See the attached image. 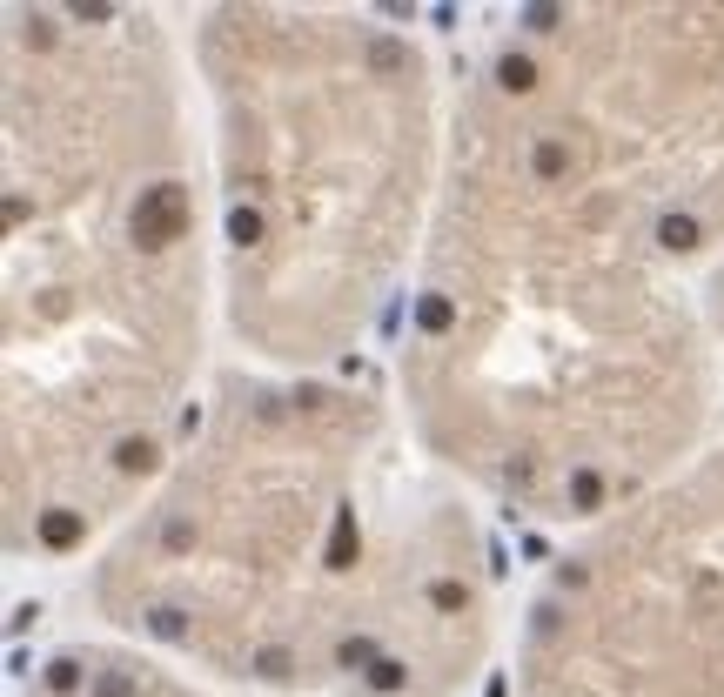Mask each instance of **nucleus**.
<instances>
[{"mask_svg": "<svg viewBox=\"0 0 724 697\" xmlns=\"http://www.w3.org/2000/svg\"><path fill=\"white\" fill-rule=\"evenodd\" d=\"M483 81L403 376L443 463L597 517L704 416L651 269L724 235V14H557Z\"/></svg>", "mask_w": 724, "mask_h": 697, "instance_id": "nucleus-1", "label": "nucleus"}, {"mask_svg": "<svg viewBox=\"0 0 724 697\" xmlns=\"http://www.w3.org/2000/svg\"><path fill=\"white\" fill-rule=\"evenodd\" d=\"M7 510L68 550L161 463L202 336V202L148 14H14Z\"/></svg>", "mask_w": 724, "mask_h": 697, "instance_id": "nucleus-2", "label": "nucleus"}, {"mask_svg": "<svg viewBox=\"0 0 724 697\" xmlns=\"http://www.w3.org/2000/svg\"><path fill=\"white\" fill-rule=\"evenodd\" d=\"M228 302L269 356H336L403 262L423 188V68L376 21L215 14Z\"/></svg>", "mask_w": 724, "mask_h": 697, "instance_id": "nucleus-4", "label": "nucleus"}, {"mask_svg": "<svg viewBox=\"0 0 724 697\" xmlns=\"http://www.w3.org/2000/svg\"><path fill=\"white\" fill-rule=\"evenodd\" d=\"M564 557L530 617V697H724V456Z\"/></svg>", "mask_w": 724, "mask_h": 697, "instance_id": "nucleus-5", "label": "nucleus"}, {"mask_svg": "<svg viewBox=\"0 0 724 697\" xmlns=\"http://www.w3.org/2000/svg\"><path fill=\"white\" fill-rule=\"evenodd\" d=\"M235 389L108 577L121 624L262 684H450L476 657V537L349 396Z\"/></svg>", "mask_w": 724, "mask_h": 697, "instance_id": "nucleus-3", "label": "nucleus"}]
</instances>
